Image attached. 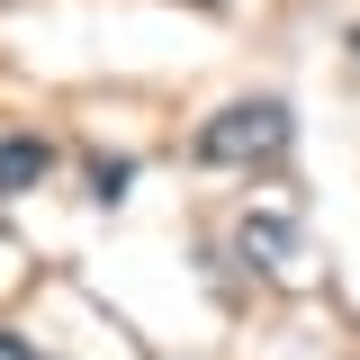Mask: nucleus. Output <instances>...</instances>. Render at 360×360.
Wrapping results in <instances>:
<instances>
[{
	"label": "nucleus",
	"instance_id": "nucleus-5",
	"mask_svg": "<svg viewBox=\"0 0 360 360\" xmlns=\"http://www.w3.org/2000/svg\"><path fill=\"white\" fill-rule=\"evenodd\" d=\"M0 360H45V352L27 342V333H9V324H0Z\"/></svg>",
	"mask_w": 360,
	"mask_h": 360
},
{
	"label": "nucleus",
	"instance_id": "nucleus-6",
	"mask_svg": "<svg viewBox=\"0 0 360 360\" xmlns=\"http://www.w3.org/2000/svg\"><path fill=\"white\" fill-rule=\"evenodd\" d=\"M352 54H360V37H352Z\"/></svg>",
	"mask_w": 360,
	"mask_h": 360
},
{
	"label": "nucleus",
	"instance_id": "nucleus-3",
	"mask_svg": "<svg viewBox=\"0 0 360 360\" xmlns=\"http://www.w3.org/2000/svg\"><path fill=\"white\" fill-rule=\"evenodd\" d=\"M45 172H54V144L45 135H0V198H27Z\"/></svg>",
	"mask_w": 360,
	"mask_h": 360
},
{
	"label": "nucleus",
	"instance_id": "nucleus-1",
	"mask_svg": "<svg viewBox=\"0 0 360 360\" xmlns=\"http://www.w3.org/2000/svg\"><path fill=\"white\" fill-rule=\"evenodd\" d=\"M288 144H297L288 99H234V108H217L198 127V162H217V172H270V162H288Z\"/></svg>",
	"mask_w": 360,
	"mask_h": 360
},
{
	"label": "nucleus",
	"instance_id": "nucleus-2",
	"mask_svg": "<svg viewBox=\"0 0 360 360\" xmlns=\"http://www.w3.org/2000/svg\"><path fill=\"white\" fill-rule=\"evenodd\" d=\"M234 252H243V270H262V279H279V288H297V279H307V234H297V217L252 207V217L234 225Z\"/></svg>",
	"mask_w": 360,
	"mask_h": 360
},
{
	"label": "nucleus",
	"instance_id": "nucleus-4",
	"mask_svg": "<svg viewBox=\"0 0 360 360\" xmlns=\"http://www.w3.org/2000/svg\"><path fill=\"white\" fill-rule=\"evenodd\" d=\"M127 180H135V153H90V198H99V207H117Z\"/></svg>",
	"mask_w": 360,
	"mask_h": 360
}]
</instances>
